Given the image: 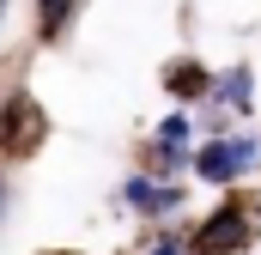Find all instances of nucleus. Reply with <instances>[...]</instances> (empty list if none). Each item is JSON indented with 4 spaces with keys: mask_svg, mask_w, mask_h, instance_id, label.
I'll list each match as a JSON object with an SVG mask.
<instances>
[{
    "mask_svg": "<svg viewBox=\"0 0 261 255\" xmlns=\"http://www.w3.org/2000/svg\"><path fill=\"white\" fill-rule=\"evenodd\" d=\"M43 140H49V110H43L31 91H12V97L0 104V146L24 158V152H37Z\"/></svg>",
    "mask_w": 261,
    "mask_h": 255,
    "instance_id": "nucleus-1",
    "label": "nucleus"
},
{
    "mask_svg": "<svg viewBox=\"0 0 261 255\" xmlns=\"http://www.w3.org/2000/svg\"><path fill=\"white\" fill-rule=\"evenodd\" d=\"M255 158H261L255 134H231V140H213V146L195 152V176L200 183H231V176H243Z\"/></svg>",
    "mask_w": 261,
    "mask_h": 255,
    "instance_id": "nucleus-2",
    "label": "nucleus"
},
{
    "mask_svg": "<svg viewBox=\"0 0 261 255\" xmlns=\"http://www.w3.org/2000/svg\"><path fill=\"white\" fill-rule=\"evenodd\" d=\"M243 237H249L243 213H237V207H225V213H213V219L195 231V255H231V249H243Z\"/></svg>",
    "mask_w": 261,
    "mask_h": 255,
    "instance_id": "nucleus-3",
    "label": "nucleus"
},
{
    "mask_svg": "<svg viewBox=\"0 0 261 255\" xmlns=\"http://www.w3.org/2000/svg\"><path fill=\"white\" fill-rule=\"evenodd\" d=\"M164 85H170V97H176V104H200L219 79H213L206 67H195V61H170V67H164Z\"/></svg>",
    "mask_w": 261,
    "mask_h": 255,
    "instance_id": "nucleus-4",
    "label": "nucleus"
},
{
    "mask_svg": "<svg viewBox=\"0 0 261 255\" xmlns=\"http://www.w3.org/2000/svg\"><path fill=\"white\" fill-rule=\"evenodd\" d=\"M182 189H164V183H152V176H128V207L140 213H164V207H176Z\"/></svg>",
    "mask_w": 261,
    "mask_h": 255,
    "instance_id": "nucleus-5",
    "label": "nucleus"
},
{
    "mask_svg": "<svg viewBox=\"0 0 261 255\" xmlns=\"http://www.w3.org/2000/svg\"><path fill=\"white\" fill-rule=\"evenodd\" d=\"M73 6H79V0H37V24H43V37H61L67 24H73Z\"/></svg>",
    "mask_w": 261,
    "mask_h": 255,
    "instance_id": "nucleus-6",
    "label": "nucleus"
},
{
    "mask_svg": "<svg viewBox=\"0 0 261 255\" xmlns=\"http://www.w3.org/2000/svg\"><path fill=\"white\" fill-rule=\"evenodd\" d=\"M249 85H255V79H249V67H231V73H219V85H213V91H219L225 104L249 110Z\"/></svg>",
    "mask_w": 261,
    "mask_h": 255,
    "instance_id": "nucleus-7",
    "label": "nucleus"
},
{
    "mask_svg": "<svg viewBox=\"0 0 261 255\" xmlns=\"http://www.w3.org/2000/svg\"><path fill=\"white\" fill-rule=\"evenodd\" d=\"M182 140H189V116H164V122H158V146H164L170 158H182Z\"/></svg>",
    "mask_w": 261,
    "mask_h": 255,
    "instance_id": "nucleus-8",
    "label": "nucleus"
},
{
    "mask_svg": "<svg viewBox=\"0 0 261 255\" xmlns=\"http://www.w3.org/2000/svg\"><path fill=\"white\" fill-rule=\"evenodd\" d=\"M152 255H182V243H176V237H164V243H152Z\"/></svg>",
    "mask_w": 261,
    "mask_h": 255,
    "instance_id": "nucleus-9",
    "label": "nucleus"
},
{
    "mask_svg": "<svg viewBox=\"0 0 261 255\" xmlns=\"http://www.w3.org/2000/svg\"><path fill=\"white\" fill-rule=\"evenodd\" d=\"M0 219H6V176H0Z\"/></svg>",
    "mask_w": 261,
    "mask_h": 255,
    "instance_id": "nucleus-10",
    "label": "nucleus"
},
{
    "mask_svg": "<svg viewBox=\"0 0 261 255\" xmlns=\"http://www.w3.org/2000/svg\"><path fill=\"white\" fill-rule=\"evenodd\" d=\"M49 255H79V249H49Z\"/></svg>",
    "mask_w": 261,
    "mask_h": 255,
    "instance_id": "nucleus-11",
    "label": "nucleus"
},
{
    "mask_svg": "<svg viewBox=\"0 0 261 255\" xmlns=\"http://www.w3.org/2000/svg\"><path fill=\"white\" fill-rule=\"evenodd\" d=\"M6 6H12V0H0V18H6Z\"/></svg>",
    "mask_w": 261,
    "mask_h": 255,
    "instance_id": "nucleus-12",
    "label": "nucleus"
}]
</instances>
